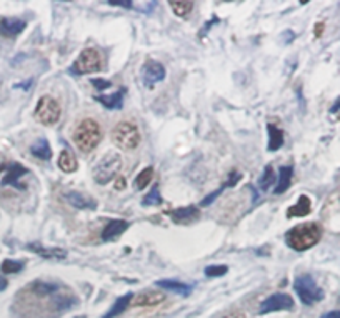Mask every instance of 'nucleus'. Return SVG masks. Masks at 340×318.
<instances>
[{
    "label": "nucleus",
    "instance_id": "33",
    "mask_svg": "<svg viewBox=\"0 0 340 318\" xmlns=\"http://www.w3.org/2000/svg\"><path fill=\"white\" fill-rule=\"evenodd\" d=\"M92 85L97 88V90H105V88H109L112 84L109 80H102V79H92Z\"/></svg>",
    "mask_w": 340,
    "mask_h": 318
},
{
    "label": "nucleus",
    "instance_id": "35",
    "mask_svg": "<svg viewBox=\"0 0 340 318\" xmlns=\"http://www.w3.org/2000/svg\"><path fill=\"white\" fill-rule=\"evenodd\" d=\"M125 187H127V180H125L124 177H117V179H115V188L117 190H124Z\"/></svg>",
    "mask_w": 340,
    "mask_h": 318
},
{
    "label": "nucleus",
    "instance_id": "41",
    "mask_svg": "<svg viewBox=\"0 0 340 318\" xmlns=\"http://www.w3.org/2000/svg\"><path fill=\"white\" fill-rule=\"evenodd\" d=\"M2 170H4V165H0V172H2Z\"/></svg>",
    "mask_w": 340,
    "mask_h": 318
},
{
    "label": "nucleus",
    "instance_id": "10",
    "mask_svg": "<svg viewBox=\"0 0 340 318\" xmlns=\"http://www.w3.org/2000/svg\"><path fill=\"white\" fill-rule=\"evenodd\" d=\"M167 215L175 222V224L188 225V224H193V222H197L200 218V210L197 207L190 205V207H184V208L170 210V212H167Z\"/></svg>",
    "mask_w": 340,
    "mask_h": 318
},
{
    "label": "nucleus",
    "instance_id": "18",
    "mask_svg": "<svg viewBox=\"0 0 340 318\" xmlns=\"http://www.w3.org/2000/svg\"><path fill=\"white\" fill-rule=\"evenodd\" d=\"M310 212H312V202H310V199H308L307 195H300L297 203L288 208L287 217H288V218H294V217H307V215L310 213Z\"/></svg>",
    "mask_w": 340,
    "mask_h": 318
},
{
    "label": "nucleus",
    "instance_id": "38",
    "mask_svg": "<svg viewBox=\"0 0 340 318\" xmlns=\"http://www.w3.org/2000/svg\"><path fill=\"white\" fill-rule=\"evenodd\" d=\"M7 285H9V282H7V278H5V277H2V275H0V291H4L5 288H7Z\"/></svg>",
    "mask_w": 340,
    "mask_h": 318
},
{
    "label": "nucleus",
    "instance_id": "3",
    "mask_svg": "<svg viewBox=\"0 0 340 318\" xmlns=\"http://www.w3.org/2000/svg\"><path fill=\"white\" fill-rule=\"evenodd\" d=\"M140 130L138 127L130 124V122H120L115 125V129L112 132V142L117 145L120 150H135L140 145Z\"/></svg>",
    "mask_w": 340,
    "mask_h": 318
},
{
    "label": "nucleus",
    "instance_id": "2",
    "mask_svg": "<svg viewBox=\"0 0 340 318\" xmlns=\"http://www.w3.org/2000/svg\"><path fill=\"white\" fill-rule=\"evenodd\" d=\"M72 138L84 154H90L102 142V129L93 118H85L77 125Z\"/></svg>",
    "mask_w": 340,
    "mask_h": 318
},
{
    "label": "nucleus",
    "instance_id": "28",
    "mask_svg": "<svg viewBox=\"0 0 340 318\" xmlns=\"http://www.w3.org/2000/svg\"><path fill=\"white\" fill-rule=\"evenodd\" d=\"M160 203H162V197H160L159 187H154L145 197H143V200H142L143 207H157V205H160Z\"/></svg>",
    "mask_w": 340,
    "mask_h": 318
},
{
    "label": "nucleus",
    "instance_id": "23",
    "mask_svg": "<svg viewBox=\"0 0 340 318\" xmlns=\"http://www.w3.org/2000/svg\"><path fill=\"white\" fill-rule=\"evenodd\" d=\"M267 132H269V150L270 152L279 150L283 145V130L274 124H269Z\"/></svg>",
    "mask_w": 340,
    "mask_h": 318
},
{
    "label": "nucleus",
    "instance_id": "37",
    "mask_svg": "<svg viewBox=\"0 0 340 318\" xmlns=\"http://www.w3.org/2000/svg\"><path fill=\"white\" fill-rule=\"evenodd\" d=\"M320 318H340V311H329V313H325V315H322Z\"/></svg>",
    "mask_w": 340,
    "mask_h": 318
},
{
    "label": "nucleus",
    "instance_id": "4",
    "mask_svg": "<svg viewBox=\"0 0 340 318\" xmlns=\"http://www.w3.org/2000/svg\"><path fill=\"white\" fill-rule=\"evenodd\" d=\"M122 167V158L118 154H107L104 158H100L99 163L92 170V179L99 185H105L113 180Z\"/></svg>",
    "mask_w": 340,
    "mask_h": 318
},
{
    "label": "nucleus",
    "instance_id": "40",
    "mask_svg": "<svg viewBox=\"0 0 340 318\" xmlns=\"http://www.w3.org/2000/svg\"><path fill=\"white\" fill-rule=\"evenodd\" d=\"M225 318H245V315H242V313H232V315L225 316Z\"/></svg>",
    "mask_w": 340,
    "mask_h": 318
},
{
    "label": "nucleus",
    "instance_id": "22",
    "mask_svg": "<svg viewBox=\"0 0 340 318\" xmlns=\"http://www.w3.org/2000/svg\"><path fill=\"white\" fill-rule=\"evenodd\" d=\"M59 168L62 172H65V174H72V172H75L79 168V162L77 158H75V155L72 154L70 150H62L60 155H59Z\"/></svg>",
    "mask_w": 340,
    "mask_h": 318
},
{
    "label": "nucleus",
    "instance_id": "7",
    "mask_svg": "<svg viewBox=\"0 0 340 318\" xmlns=\"http://www.w3.org/2000/svg\"><path fill=\"white\" fill-rule=\"evenodd\" d=\"M104 68V60L102 55L99 54L95 48H84L77 57V60L74 63V72L75 74H95Z\"/></svg>",
    "mask_w": 340,
    "mask_h": 318
},
{
    "label": "nucleus",
    "instance_id": "13",
    "mask_svg": "<svg viewBox=\"0 0 340 318\" xmlns=\"http://www.w3.org/2000/svg\"><path fill=\"white\" fill-rule=\"evenodd\" d=\"M130 224L127 220H110L109 224L105 225L104 232H102V240L104 241H110L118 238L124 232L129 230Z\"/></svg>",
    "mask_w": 340,
    "mask_h": 318
},
{
    "label": "nucleus",
    "instance_id": "5",
    "mask_svg": "<svg viewBox=\"0 0 340 318\" xmlns=\"http://www.w3.org/2000/svg\"><path fill=\"white\" fill-rule=\"evenodd\" d=\"M294 290L299 295L300 302L304 305H313L320 300H324V290L319 287L310 275H300L295 278L294 282Z\"/></svg>",
    "mask_w": 340,
    "mask_h": 318
},
{
    "label": "nucleus",
    "instance_id": "27",
    "mask_svg": "<svg viewBox=\"0 0 340 318\" xmlns=\"http://www.w3.org/2000/svg\"><path fill=\"white\" fill-rule=\"evenodd\" d=\"M275 183V172H274V168H272V165H267L265 167V170H263V174H262V177L259 179V187H260V190H269L270 187H272Z\"/></svg>",
    "mask_w": 340,
    "mask_h": 318
},
{
    "label": "nucleus",
    "instance_id": "8",
    "mask_svg": "<svg viewBox=\"0 0 340 318\" xmlns=\"http://www.w3.org/2000/svg\"><path fill=\"white\" fill-rule=\"evenodd\" d=\"M292 308H294V298L290 295L274 293L260 303L259 315H269V313H274V311H285Z\"/></svg>",
    "mask_w": 340,
    "mask_h": 318
},
{
    "label": "nucleus",
    "instance_id": "12",
    "mask_svg": "<svg viewBox=\"0 0 340 318\" xmlns=\"http://www.w3.org/2000/svg\"><path fill=\"white\" fill-rule=\"evenodd\" d=\"M165 293L163 291H157V290H149L143 291V293H138L132 305L134 307H155V305H160L162 302H165Z\"/></svg>",
    "mask_w": 340,
    "mask_h": 318
},
{
    "label": "nucleus",
    "instance_id": "16",
    "mask_svg": "<svg viewBox=\"0 0 340 318\" xmlns=\"http://www.w3.org/2000/svg\"><path fill=\"white\" fill-rule=\"evenodd\" d=\"M292 177H294V168L290 165H283V167L279 168V180H277V185L274 188V192L277 195L285 193L288 188H290L292 183Z\"/></svg>",
    "mask_w": 340,
    "mask_h": 318
},
{
    "label": "nucleus",
    "instance_id": "19",
    "mask_svg": "<svg viewBox=\"0 0 340 318\" xmlns=\"http://www.w3.org/2000/svg\"><path fill=\"white\" fill-rule=\"evenodd\" d=\"M132 300H134V295H132V293H127V295H124L120 298H117V300L113 302V305L110 307V310L107 311V313L102 318H115L118 315H122L124 311L130 307Z\"/></svg>",
    "mask_w": 340,
    "mask_h": 318
},
{
    "label": "nucleus",
    "instance_id": "29",
    "mask_svg": "<svg viewBox=\"0 0 340 318\" xmlns=\"http://www.w3.org/2000/svg\"><path fill=\"white\" fill-rule=\"evenodd\" d=\"M0 268H2L4 273H18L23 268V262H17V260H4V263Z\"/></svg>",
    "mask_w": 340,
    "mask_h": 318
},
{
    "label": "nucleus",
    "instance_id": "39",
    "mask_svg": "<svg viewBox=\"0 0 340 318\" xmlns=\"http://www.w3.org/2000/svg\"><path fill=\"white\" fill-rule=\"evenodd\" d=\"M322 30H324V23H319L317 27H315V35H317V37L322 35Z\"/></svg>",
    "mask_w": 340,
    "mask_h": 318
},
{
    "label": "nucleus",
    "instance_id": "24",
    "mask_svg": "<svg viewBox=\"0 0 340 318\" xmlns=\"http://www.w3.org/2000/svg\"><path fill=\"white\" fill-rule=\"evenodd\" d=\"M30 154L34 157L40 158V160H50L52 158V149H50V143L47 142V138H40L30 147Z\"/></svg>",
    "mask_w": 340,
    "mask_h": 318
},
{
    "label": "nucleus",
    "instance_id": "15",
    "mask_svg": "<svg viewBox=\"0 0 340 318\" xmlns=\"http://www.w3.org/2000/svg\"><path fill=\"white\" fill-rule=\"evenodd\" d=\"M27 249L45 260H64L67 257V252L64 249H47V247H42L40 243H29Z\"/></svg>",
    "mask_w": 340,
    "mask_h": 318
},
{
    "label": "nucleus",
    "instance_id": "36",
    "mask_svg": "<svg viewBox=\"0 0 340 318\" xmlns=\"http://www.w3.org/2000/svg\"><path fill=\"white\" fill-rule=\"evenodd\" d=\"M337 112H340V97L333 102V105L330 107V113H337Z\"/></svg>",
    "mask_w": 340,
    "mask_h": 318
},
{
    "label": "nucleus",
    "instance_id": "31",
    "mask_svg": "<svg viewBox=\"0 0 340 318\" xmlns=\"http://www.w3.org/2000/svg\"><path fill=\"white\" fill-rule=\"evenodd\" d=\"M242 179V174L240 172H237V170H232L230 174H229V179H227V182H225V185L224 187H235L237 185V182Z\"/></svg>",
    "mask_w": 340,
    "mask_h": 318
},
{
    "label": "nucleus",
    "instance_id": "25",
    "mask_svg": "<svg viewBox=\"0 0 340 318\" xmlns=\"http://www.w3.org/2000/svg\"><path fill=\"white\" fill-rule=\"evenodd\" d=\"M168 7L172 9V12L177 17H188L190 12L193 10V2L192 0H170Z\"/></svg>",
    "mask_w": 340,
    "mask_h": 318
},
{
    "label": "nucleus",
    "instance_id": "20",
    "mask_svg": "<svg viewBox=\"0 0 340 318\" xmlns=\"http://www.w3.org/2000/svg\"><path fill=\"white\" fill-rule=\"evenodd\" d=\"M27 168L23 167V165H18V163H14L10 165L9 170H7V175L4 177L2 180V185H15L20 188V185H18V179L23 175H27Z\"/></svg>",
    "mask_w": 340,
    "mask_h": 318
},
{
    "label": "nucleus",
    "instance_id": "21",
    "mask_svg": "<svg viewBox=\"0 0 340 318\" xmlns=\"http://www.w3.org/2000/svg\"><path fill=\"white\" fill-rule=\"evenodd\" d=\"M95 99L97 102H100L104 107H107V109H110V110H115V109H122V105H124V90H120V92H115V93H112V95H95Z\"/></svg>",
    "mask_w": 340,
    "mask_h": 318
},
{
    "label": "nucleus",
    "instance_id": "1",
    "mask_svg": "<svg viewBox=\"0 0 340 318\" xmlns=\"http://www.w3.org/2000/svg\"><path fill=\"white\" fill-rule=\"evenodd\" d=\"M322 237V228L315 222L295 225L285 233V243L295 252H305L319 243Z\"/></svg>",
    "mask_w": 340,
    "mask_h": 318
},
{
    "label": "nucleus",
    "instance_id": "6",
    "mask_svg": "<svg viewBox=\"0 0 340 318\" xmlns=\"http://www.w3.org/2000/svg\"><path fill=\"white\" fill-rule=\"evenodd\" d=\"M60 113L62 109L59 105V102L52 99L50 95H43L40 97L39 104L35 107V118L39 120L42 125H55L60 120Z\"/></svg>",
    "mask_w": 340,
    "mask_h": 318
},
{
    "label": "nucleus",
    "instance_id": "30",
    "mask_svg": "<svg viewBox=\"0 0 340 318\" xmlns=\"http://www.w3.org/2000/svg\"><path fill=\"white\" fill-rule=\"evenodd\" d=\"M225 273H227V266L225 265H212V266H207V268H205V275L212 277V278L224 277Z\"/></svg>",
    "mask_w": 340,
    "mask_h": 318
},
{
    "label": "nucleus",
    "instance_id": "17",
    "mask_svg": "<svg viewBox=\"0 0 340 318\" xmlns=\"http://www.w3.org/2000/svg\"><path fill=\"white\" fill-rule=\"evenodd\" d=\"M155 285L159 288L170 290V291H174V293H179L182 297L190 295V291H192V285L179 282V280H159V282H157Z\"/></svg>",
    "mask_w": 340,
    "mask_h": 318
},
{
    "label": "nucleus",
    "instance_id": "14",
    "mask_svg": "<svg viewBox=\"0 0 340 318\" xmlns=\"http://www.w3.org/2000/svg\"><path fill=\"white\" fill-rule=\"evenodd\" d=\"M65 200L70 203L74 208L77 210H95L97 208V202L90 199V197H85L79 192H68L65 195Z\"/></svg>",
    "mask_w": 340,
    "mask_h": 318
},
{
    "label": "nucleus",
    "instance_id": "11",
    "mask_svg": "<svg viewBox=\"0 0 340 318\" xmlns=\"http://www.w3.org/2000/svg\"><path fill=\"white\" fill-rule=\"evenodd\" d=\"M25 27H27V23L20 20V18H15V17L2 18V20H0V35L12 39V37H17L18 34H22Z\"/></svg>",
    "mask_w": 340,
    "mask_h": 318
},
{
    "label": "nucleus",
    "instance_id": "32",
    "mask_svg": "<svg viewBox=\"0 0 340 318\" xmlns=\"http://www.w3.org/2000/svg\"><path fill=\"white\" fill-rule=\"evenodd\" d=\"M224 188H225V187H222V188L215 190V192H213V193H210V195H207V199H204V200H202V203H200V205H202V207H207V205H210V203H212L213 200H215V199H217V197H218L220 193L224 192Z\"/></svg>",
    "mask_w": 340,
    "mask_h": 318
},
{
    "label": "nucleus",
    "instance_id": "26",
    "mask_svg": "<svg viewBox=\"0 0 340 318\" xmlns=\"http://www.w3.org/2000/svg\"><path fill=\"white\" fill-rule=\"evenodd\" d=\"M152 179H154V168L152 167H147V168H143L140 174H138L137 177H135V188L137 190H143L150 182H152Z\"/></svg>",
    "mask_w": 340,
    "mask_h": 318
},
{
    "label": "nucleus",
    "instance_id": "34",
    "mask_svg": "<svg viewBox=\"0 0 340 318\" xmlns=\"http://www.w3.org/2000/svg\"><path fill=\"white\" fill-rule=\"evenodd\" d=\"M113 7H125V9H132L134 7V4L132 2H125V0H110L109 2Z\"/></svg>",
    "mask_w": 340,
    "mask_h": 318
},
{
    "label": "nucleus",
    "instance_id": "9",
    "mask_svg": "<svg viewBox=\"0 0 340 318\" xmlns=\"http://www.w3.org/2000/svg\"><path fill=\"white\" fill-rule=\"evenodd\" d=\"M140 74H142L143 84H145V87H149V88H152L155 84L162 82L163 79H165V75H167L165 67H163L160 62L152 60V59H149L145 63H143Z\"/></svg>",
    "mask_w": 340,
    "mask_h": 318
}]
</instances>
